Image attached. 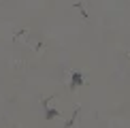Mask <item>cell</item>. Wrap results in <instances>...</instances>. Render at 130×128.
<instances>
[{
	"mask_svg": "<svg viewBox=\"0 0 130 128\" xmlns=\"http://www.w3.org/2000/svg\"><path fill=\"white\" fill-rule=\"evenodd\" d=\"M83 83V75L81 73H73V79H70V88H79Z\"/></svg>",
	"mask_w": 130,
	"mask_h": 128,
	"instance_id": "cell-1",
	"label": "cell"
},
{
	"mask_svg": "<svg viewBox=\"0 0 130 128\" xmlns=\"http://www.w3.org/2000/svg\"><path fill=\"white\" fill-rule=\"evenodd\" d=\"M56 113H58V111H53V109H47V120H51V117L56 115Z\"/></svg>",
	"mask_w": 130,
	"mask_h": 128,
	"instance_id": "cell-2",
	"label": "cell"
}]
</instances>
